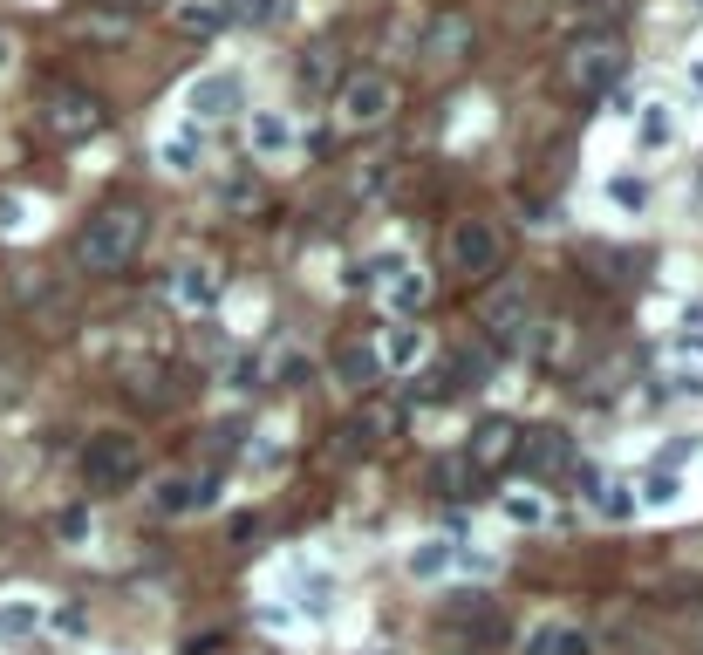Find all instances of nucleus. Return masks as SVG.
I'll use <instances>...</instances> for the list:
<instances>
[{
	"instance_id": "1a4fd4ad",
	"label": "nucleus",
	"mask_w": 703,
	"mask_h": 655,
	"mask_svg": "<svg viewBox=\"0 0 703 655\" xmlns=\"http://www.w3.org/2000/svg\"><path fill=\"white\" fill-rule=\"evenodd\" d=\"M465 55H471V21L465 14L430 21V35H424V62L430 69H451V62H465Z\"/></svg>"
},
{
	"instance_id": "f704fd0d",
	"label": "nucleus",
	"mask_w": 703,
	"mask_h": 655,
	"mask_svg": "<svg viewBox=\"0 0 703 655\" xmlns=\"http://www.w3.org/2000/svg\"><path fill=\"white\" fill-rule=\"evenodd\" d=\"M219 649V635H192V642H185V655H212Z\"/></svg>"
},
{
	"instance_id": "a878e982",
	"label": "nucleus",
	"mask_w": 703,
	"mask_h": 655,
	"mask_svg": "<svg viewBox=\"0 0 703 655\" xmlns=\"http://www.w3.org/2000/svg\"><path fill=\"white\" fill-rule=\"evenodd\" d=\"M444 560H451V546H444V540H437V546H417V553H410V574H437Z\"/></svg>"
},
{
	"instance_id": "7c9ffc66",
	"label": "nucleus",
	"mask_w": 703,
	"mask_h": 655,
	"mask_svg": "<svg viewBox=\"0 0 703 655\" xmlns=\"http://www.w3.org/2000/svg\"><path fill=\"white\" fill-rule=\"evenodd\" d=\"M55 526H62V540H82V533H89V512H82V505H76V512H62Z\"/></svg>"
},
{
	"instance_id": "9d476101",
	"label": "nucleus",
	"mask_w": 703,
	"mask_h": 655,
	"mask_svg": "<svg viewBox=\"0 0 703 655\" xmlns=\"http://www.w3.org/2000/svg\"><path fill=\"white\" fill-rule=\"evenodd\" d=\"M212 499H219L212 478H164V485H157V512H171V519H178V512H205Z\"/></svg>"
},
{
	"instance_id": "393cba45",
	"label": "nucleus",
	"mask_w": 703,
	"mask_h": 655,
	"mask_svg": "<svg viewBox=\"0 0 703 655\" xmlns=\"http://www.w3.org/2000/svg\"><path fill=\"white\" fill-rule=\"evenodd\" d=\"M594 505H601L608 519H628V512H635V499H628L622 485H601V492H594Z\"/></svg>"
},
{
	"instance_id": "473e14b6",
	"label": "nucleus",
	"mask_w": 703,
	"mask_h": 655,
	"mask_svg": "<svg viewBox=\"0 0 703 655\" xmlns=\"http://www.w3.org/2000/svg\"><path fill=\"white\" fill-rule=\"evenodd\" d=\"M669 499H676V478H669V471H663V478L649 485V505H669Z\"/></svg>"
},
{
	"instance_id": "39448f33",
	"label": "nucleus",
	"mask_w": 703,
	"mask_h": 655,
	"mask_svg": "<svg viewBox=\"0 0 703 655\" xmlns=\"http://www.w3.org/2000/svg\"><path fill=\"white\" fill-rule=\"evenodd\" d=\"M335 110H342V130H383V123L396 116V82L376 76V69H362V76L342 82Z\"/></svg>"
},
{
	"instance_id": "ddd939ff",
	"label": "nucleus",
	"mask_w": 703,
	"mask_h": 655,
	"mask_svg": "<svg viewBox=\"0 0 703 655\" xmlns=\"http://www.w3.org/2000/svg\"><path fill=\"white\" fill-rule=\"evenodd\" d=\"M519 458H526V471H560V464H574V451L560 430H533V437H519Z\"/></svg>"
},
{
	"instance_id": "f03ea898",
	"label": "nucleus",
	"mask_w": 703,
	"mask_h": 655,
	"mask_svg": "<svg viewBox=\"0 0 703 655\" xmlns=\"http://www.w3.org/2000/svg\"><path fill=\"white\" fill-rule=\"evenodd\" d=\"M478 328L492 335V348H526L533 342V287L526 280H499L478 294Z\"/></svg>"
},
{
	"instance_id": "dca6fc26",
	"label": "nucleus",
	"mask_w": 703,
	"mask_h": 655,
	"mask_svg": "<svg viewBox=\"0 0 703 655\" xmlns=\"http://www.w3.org/2000/svg\"><path fill=\"white\" fill-rule=\"evenodd\" d=\"M512 437H519V430H512L506 417H485V424H478V437H471V451H465V458H471V464H499V458H512Z\"/></svg>"
},
{
	"instance_id": "5701e85b",
	"label": "nucleus",
	"mask_w": 703,
	"mask_h": 655,
	"mask_svg": "<svg viewBox=\"0 0 703 655\" xmlns=\"http://www.w3.org/2000/svg\"><path fill=\"white\" fill-rule=\"evenodd\" d=\"M219 21H226V7H178V28L185 35H212Z\"/></svg>"
},
{
	"instance_id": "6ab92c4d",
	"label": "nucleus",
	"mask_w": 703,
	"mask_h": 655,
	"mask_svg": "<svg viewBox=\"0 0 703 655\" xmlns=\"http://www.w3.org/2000/svg\"><path fill=\"white\" fill-rule=\"evenodd\" d=\"M178 294H185L192 308H212V301H219V280H212L205 267H185L178 273Z\"/></svg>"
},
{
	"instance_id": "a211bd4d",
	"label": "nucleus",
	"mask_w": 703,
	"mask_h": 655,
	"mask_svg": "<svg viewBox=\"0 0 703 655\" xmlns=\"http://www.w3.org/2000/svg\"><path fill=\"white\" fill-rule=\"evenodd\" d=\"M294 76H301V89H328V82H335V48H328V41H321V48H308Z\"/></svg>"
},
{
	"instance_id": "6e6552de",
	"label": "nucleus",
	"mask_w": 703,
	"mask_h": 655,
	"mask_svg": "<svg viewBox=\"0 0 703 655\" xmlns=\"http://www.w3.org/2000/svg\"><path fill=\"white\" fill-rule=\"evenodd\" d=\"M41 123L55 137H89V130H103V103L89 89H76V82H55L48 103H41Z\"/></svg>"
},
{
	"instance_id": "2f4dec72",
	"label": "nucleus",
	"mask_w": 703,
	"mask_h": 655,
	"mask_svg": "<svg viewBox=\"0 0 703 655\" xmlns=\"http://www.w3.org/2000/svg\"><path fill=\"white\" fill-rule=\"evenodd\" d=\"M642 137H649V144H663V137H669V116L649 110V116H642Z\"/></svg>"
},
{
	"instance_id": "72a5a7b5",
	"label": "nucleus",
	"mask_w": 703,
	"mask_h": 655,
	"mask_svg": "<svg viewBox=\"0 0 703 655\" xmlns=\"http://www.w3.org/2000/svg\"><path fill=\"white\" fill-rule=\"evenodd\" d=\"M683 342H703V308H697V314H683Z\"/></svg>"
},
{
	"instance_id": "f8f14e48",
	"label": "nucleus",
	"mask_w": 703,
	"mask_h": 655,
	"mask_svg": "<svg viewBox=\"0 0 703 655\" xmlns=\"http://www.w3.org/2000/svg\"><path fill=\"white\" fill-rule=\"evenodd\" d=\"M526 655H594V635L574 628V621H553V628H533L526 635Z\"/></svg>"
},
{
	"instance_id": "4be33fe9",
	"label": "nucleus",
	"mask_w": 703,
	"mask_h": 655,
	"mask_svg": "<svg viewBox=\"0 0 703 655\" xmlns=\"http://www.w3.org/2000/svg\"><path fill=\"white\" fill-rule=\"evenodd\" d=\"M417 355H424V328H396L390 335V362L396 369H417Z\"/></svg>"
},
{
	"instance_id": "20e7f679",
	"label": "nucleus",
	"mask_w": 703,
	"mask_h": 655,
	"mask_svg": "<svg viewBox=\"0 0 703 655\" xmlns=\"http://www.w3.org/2000/svg\"><path fill=\"white\" fill-rule=\"evenodd\" d=\"M444 260H451V273H465V280H492L499 260H506V239H499L492 219H458V226L444 232Z\"/></svg>"
},
{
	"instance_id": "2eb2a0df",
	"label": "nucleus",
	"mask_w": 703,
	"mask_h": 655,
	"mask_svg": "<svg viewBox=\"0 0 703 655\" xmlns=\"http://www.w3.org/2000/svg\"><path fill=\"white\" fill-rule=\"evenodd\" d=\"M246 144H253L260 157H280V151H294V130H287V116L253 110V123H246Z\"/></svg>"
},
{
	"instance_id": "412c9836",
	"label": "nucleus",
	"mask_w": 703,
	"mask_h": 655,
	"mask_svg": "<svg viewBox=\"0 0 703 655\" xmlns=\"http://www.w3.org/2000/svg\"><path fill=\"white\" fill-rule=\"evenodd\" d=\"M198 157H205V144L185 130V137H171V144H164V171H198Z\"/></svg>"
},
{
	"instance_id": "f257e3e1",
	"label": "nucleus",
	"mask_w": 703,
	"mask_h": 655,
	"mask_svg": "<svg viewBox=\"0 0 703 655\" xmlns=\"http://www.w3.org/2000/svg\"><path fill=\"white\" fill-rule=\"evenodd\" d=\"M144 232H151L144 205H103V212L82 226V239H76L82 273H123L137 253H144Z\"/></svg>"
},
{
	"instance_id": "f3484780",
	"label": "nucleus",
	"mask_w": 703,
	"mask_h": 655,
	"mask_svg": "<svg viewBox=\"0 0 703 655\" xmlns=\"http://www.w3.org/2000/svg\"><path fill=\"white\" fill-rule=\"evenodd\" d=\"M430 485H437V499H471V485H478V464L471 458H437V471H430Z\"/></svg>"
},
{
	"instance_id": "423d86ee",
	"label": "nucleus",
	"mask_w": 703,
	"mask_h": 655,
	"mask_svg": "<svg viewBox=\"0 0 703 655\" xmlns=\"http://www.w3.org/2000/svg\"><path fill=\"white\" fill-rule=\"evenodd\" d=\"M622 69H628V55H622V41H615V35H581V41H574V55H567V76H574L581 96L615 89Z\"/></svg>"
},
{
	"instance_id": "0eeeda50",
	"label": "nucleus",
	"mask_w": 703,
	"mask_h": 655,
	"mask_svg": "<svg viewBox=\"0 0 703 655\" xmlns=\"http://www.w3.org/2000/svg\"><path fill=\"white\" fill-rule=\"evenodd\" d=\"M444 628H451L458 642H471V649H506V621L492 608V594H478V587L444 608Z\"/></svg>"
},
{
	"instance_id": "cd10ccee",
	"label": "nucleus",
	"mask_w": 703,
	"mask_h": 655,
	"mask_svg": "<svg viewBox=\"0 0 703 655\" xmlns=\"http://www.w3.org/2000/svg\"><path fill=\"white\" fill-rule=\"evenodd\" d=\"M28 628H35V608H21V601L0 608V635H28Z\"/></svg>"
},
{
	"instance_id": "bb28decb",
	"label": "nucleus",
	"mask_w": 703,
	"mask_h": 655,
	"mask_svg": "<svg viewBox=\"0 0 703 655\" xmlns=\"http://www.w3.org/2000/svg\"><path fill=\"white\" fill-rule=\"evenodd\" d=\"M21 226H28V198L0 192V232H21Z\"/></svg>"
},
{
	"instance_id": "9b49d317",
	"label": "nucleus",
	"mask_w": 703,
	"mask_h": 655,
	"mask_svg": "<svg viewBox=\"0 0 703 655\" xmlns=\"http://www.w3.org/2000/svg\"><path fill=\"white\" fill-rule=\"evenodd\" d=\"M192 116L198 123H212V116H233L239 110V76H205V82H192Z\"/></svg>"
},
{
	"instance_id": "4468645a",
	"label": "nucleus",
	"mask_w": 703,
	"mask_h": 655,
	"mask_svg": "<svg viewBox=\"0 0 703 655\" xmlns=\"http://www.w3.org/2000/svg\"><path fill=\"white\" fill-rule=\"evenodd\" d=\"M376 369H383V362H376V348H362V342H342V348H335V376H342L349 389H362V396L376 389Z\"/></svg>"
},
{
	"instance_id": "c756f323",
	"label": "nucleus",
	"mask_w": 703,
	"mask_h": 655,
	"mask_svg": "<svg viewBox=\"0 0 703 655\" xmlns=\"http://www.w3.org/2000/svg\"><path fill=\"white\" fill-rule=\"evenodd\" d=\"M608 192H615V205H622V212H642V185H635V178H615V185H608Z\"/></svg>"
},
{
	"instance_id": "aec40b11",
	"label": "nucleus",
	"mask_w": 703,
	"mask_h": 655,
	"mask_svg": "<svg viewBox=\"0 0 703 655\" xmlns=\"http://www.w3.org/2000/svg\"><path fill=\"white\" fill-rule=\"evenodd\" d=\"M396 273H403V267H396ZM390 301H396L403 314H417V308L430 301V280H424V273H403V280L390 287Z\"/></svg>"
},
{
	"instance_id": "c85d7f7f",
	"label": "nucleus",
	"mask_w": 703,
	"mask_h": 655,
	"mask_svg": "<svg viewBox=\"0 0 703 655\" xmlns=\"http://www.w3.org/2000/svg\"><path fill=\"white\" fill-rule=\"evenodd\" d=\"M506 512L519 519V526H540V499H533V492H512V499H506Z\"/></svg>"
},
{
	"instance_id": "7ed1b4c3",
	"label": "nucleus",
	"mask_w": 703,
	"mask_h": 655,
	"mask_svg": "<svg viewBox=\"0 0 703 655\" xmlns=\"http://www.w3.org/2000/svg\"><path fill=\"white\" fill-rule=\"evenodd\" d=\"M137 471H144V444L123 437V430H103V437L82 444V485L89 492H123Z\"/></svg>"
},
{
	"instance_id": "b1692460",
	"label": "nucleus",
	"mask_w": 703,
	"mask_h": 655,
	"mask_svg": "<svg viewBox=\"0 0 703 655\" xmlns=\"http://www.w3.org/2000/svg\"><path fill=\"white\" fill-rule=\"evenodd\" d=\"M226 14H233V21H246V28H267V21L280 14V0H233Z\"/></svg>"
}]
</instances>
